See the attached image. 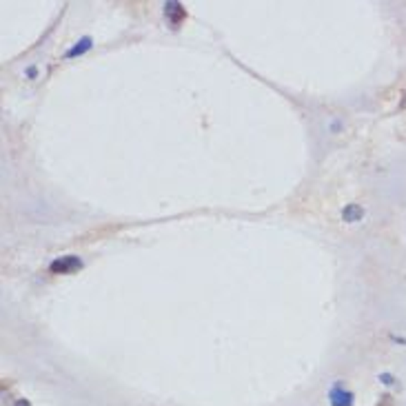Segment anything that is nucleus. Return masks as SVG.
<instances>
[{
    "instance_id": "0eeeda50",
    "label": "nucleus",
    "mask_w": 406,
    "mask_h": 406,
    "mask_svg": "<svg viewBox=\"0 0 406 406\" xmlns=\"http://www.w3.org/2000/svg\"><path fill=\"white\" fill-rule=\"evenodd\" d=\"M16 406H32V404H30V402H25V400H18Z\"/></svg>"
},
{
    "instance_id": "423d86ee",
    "label": "nucleus",
    "mask_w": 406,
    "mask_h": 406,
    "mask_svg": "<svg viewBox=\"0 0 406 406\" xmlns=\"http://www.w3.org/2000/svg\"><path fill=\"white\" fill-rule=\"evenodd\" d=\"M377 406H395V404H393V400H391L388 395H384V398H382V402L377 404Z\"/></svg>"
},
{
    "instance_id": "39448f33",
    "label": "nucleus",
    "mask_w": 406,
    "mask_h": 406,
    "mask_svg": "<svg viewBox=\"0 0 406 406\" xmlns=\"http://www.w3.org/2000/svg\"><path fill=\"white\" fill-rule=\"evenodd\" d=\"M91 47V40L89 38H82L80 40V45H76L74 49H69V53H67V58H74V55H80V53H85L87 49Z\"/></svg>"
},
{
    "instance_id": "f257e3e1",
    "label": "nucleus",
    "mask_w": 406,
    "mask_h": 406,
    "mask_svg": "<svg viewBox=\"0 0 406 406\" xmlns=\"http://www.w3.org/2000/svg\"><path fill=\"white\" fill-rule=\"evenodd\" d=\"M80 267H82L80 258H76V256H63V258L53 260V262L49 264V271H51V273H58V275H69V273H76Z\"/></svg>"
},
{
    "instance_id": "f03ea898",
    "label": "nucleus",
    "mask_w": 406,
    "mask_h": 406,
    "mask_svg": "<svg viewBox=\"0 0 406 406\" xmlns=\"http://www.w3.org/2000/svg\"><path fill=\"white\" fill-rule=\"evenodd\" d=\"M164 16L169 18V22L173 27H180L182 22H185V18H187V11H185V7H182L180 3H166L164 5Z\"/></svg>"
},
{
    "instance_id": "7ed1b4c3",
    "label": "nucleus",
    "mask_w": 406,
    "mask_h": 406,
    "mask_svg": "<svg viewBox=\"0 0 406 406\" xmlns=\"http://www.w3.org/2000/svg\"><path fill=\"white\" fill-rule=\"evenodd\" d=\"M331 406H353V395L344 391L342 386H333L331 393H329Z\"/></svg>"
},
{
    "instance_id": "6e6552de",
    "label": "nucleus",
    "mask_w": 406,
    "mask_h": 406,
    "mask_svg": "<svg viewBox=\"0 0 406 406\" xmlns=\"http://www.w3.org/2000/svg\"><path fill=\"white\" fill-rule=\"evenodd\" d=\"M400 109H406V93L402 96V103H400Z\"/></svg>"
},
{
    "instance_id": "20e7f679",
    "label": "nucleus",
    "mask_w": 406,
    "mask_h": 406,
    "mask_svg": "<svg viewBox=\"0 0 406 406\" xmlns=\"http://www.w3.org/2000/svg\"><path fill=\"white\" fill-rule=\"evenodd\" d=\"M362 216H364V211L358 204H351L344 209V220H348V222H358V220H362Z\"/></svg>"
}]
</instances>
